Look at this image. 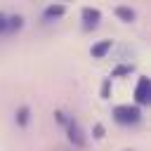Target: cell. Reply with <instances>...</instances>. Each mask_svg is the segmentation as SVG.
<instances>
[{"label": "cell", "mask_w": 151, "mask_h": 151, "mask_svg": "<svg viewBox=\"0 0 151 151\" xmlns=\"http://www.w3.org/2000/svg\"><path fill=\"white\" fill-rule=\"evenodd\" d=\"M134 101H137V106L151 101V80H149L146 76H139V80H137V87H134Z\"/></svg>", "instance_id": "cell-3"}, {"label": "cell", "mask_w": 151, "mask_h": 151, "mask_svg": "<svg viewBox=\"0 0 151 151\" xmlns=\"http://www.w3.org/2000/svg\"><path fill=\"white\" fill-rule=\"evenodd\" d=\"M113 120L120 125H137L142 120V109L137 104H118L113 106Z\"/></svg>", "instance_id": "cell-1"}, {"label": "cell", "mask_w": 151, "mask_h": 151, "mask_svg": "<svg viewBox=\"0 0 151 151\" xmlns=\"http://www.w3.org/2000/svg\"><path fill=\"white\" fill-rule=\"evenodd\" d=\"M113 12H116V14H118L123 21H134V17H137V12H134L132 7H125V5H118Z\"/></svg>", "instance_id": "cell-7"}, {"label": "cell", "mask_w": 151, "mask_h": 151, "mask_svg": "<svg viewBox=\"0 0 151 151\" xmlns=\"http://www.w3.org/2000/svg\"><path fill=\"white\" fill-rule=\"evenodd\" d=\"M26 120H28V109L21 106V109L17 111V123H19V125H26Z\"/></svg>", "instance_id": "cell-9"}, {"label": "cell", "mask_w": 151, "mask_h": 151, "mask_svg": "<svg viewBox=\"0 0 151 151\" xmlns=\"http://www.w3.org/2000/svg\"><path fill=\"white\" fill-rule=\"evenodd\" d=\"M24 26V17L21 14H7V12H0V35L5 33H14Z\"/></svg>", "instance_id": "cell-2"}, {"label": "cell", "mask_w": 151, "mask_h": 151, "mask_svg": "<svg viewBox=\"0 0 151 151\" xmlns=\"http://www.w3.org/2000/svg\"><path fill=\"white\" fill-rule=\"evenodd\" d=\"M64 14H66V5H47L45 12H42V17H45L47 21H54V19H59V17H64Z\"/></svg>", "instance_id": "cell-5"}, {"label": "cell", "mask_w": 151, "mask_h": 151, "mask_svg": "<svg viewBox=\"0 0 151 151\" xmlns=\"http://www.w3.org/2000/svg\"><path fill=\"white\" fill-rule=\"evenodd\" d=\"M99 19H101V12L97 9V7H83V26L90 31V28H94L97 24H99Z\"/></svg>", "instance_id": "cell-4"}, {"label": "cell", "mask_w": 151, "mask_h": 151, "mask_svg": "<svg viewBox=\"0 0 151 151\" xmlns=\"http://www.w3.org/2000/svg\"><path fill=\"white\" fill-rule=\"evenodd\" d=\"M111 45H113L111 40H101V42H94V45H92V50H90V54H92V57H97V59H101V57H106V52L111 50Z\"/></svg>", "instance_id": "cell-6"}, {"label": "cell", "mask_w": 151, "mask_h": 151, "mask_svg": "<svg viewBox=\"0 0 151 151\" xmlns=\"http://www.w3.org/2000/svg\"><path fill=\"white\" fill-rule=\"evenodd\" d=\"M66 125H68V137H71L76 144H80V146H83V137H80V127H78V123H73V120H71V123H66Z\"/></svg>", "instance_id": "cell-8"}, {"label": "cell", "mask_w": 151, "mask_h": 151, "mask_svg": "<svg viewBox=\"0 0 151 151\" xmlns=\"http://www.w3.org/2000/svg\"><path fill=\"white\" fill-rule=\"evenodd\" d=\"M127 151H130V149H127Z\"/></svg>", "instance_id": "cell-10"}]
</instances>
